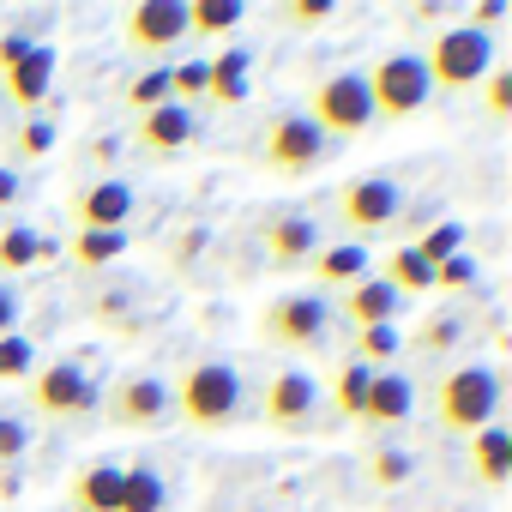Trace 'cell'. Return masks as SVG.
I'll list each match as a JSON object with an SVG mask.
<instances>
[{
  "label": "cell",
  "mask_w": 512,
  "mask_h": 512,
  "mask_svg": "<svg viewBox=\"0 0 512 512\" xmlns=\"http://www.w3.org/2000/svg\"><path fill=\"white\" fill-rule=\"evenodd\" d=\"M476 253H452V260L446 266H434V290H470L476 284Z\"/></svg>",
  "instance_id": "40"
},
{
  "label": "cell",
  "mask_w": 512,
  "mask_h": 512,
  "mask_svg": "<svg viewBox=\"0 0 512 512\" xmlns=\"http://www.w3.org/2000/svg\"><path fill=\"white\" fill-rule=\"evenodd\" d=\"M37 260H43V235L31 223H0V284H13Z\"/></svg>",
  "instance_id": "29"
},
{
  "label": "cell",
  "mask_w": 512,
  "mask_h": 512,
  "mask_svg": "<svg viewBox=\"0 0 512 512\" xmlns=\"http://www.w3.org/2000/svg\"><path fill=\"white\" fill-rule=\"evenodd\" d=\"M500 404H506V380H500L494 362H452V368H440L434 386H428V416H434V428H440V434H458V440H470L476 428L500 422Z\"/></svg>",
  "instance_id": "2"
},
{
  "label": "cell",
  "mask_w": 512,
  "mask_h": 512,
  "mask_svg": "<svg viewBox=\"0 0 512 512\" xmlns=\"http://www.w3.org/2000/svg\"><path fill=\"white\" fill-rule=\"evenodd\" d=\"M25 199V175L19 169H7V163H0V211H13Z\"/></svg>",
  "instance_id": "47"
},
{
  "label": "cell",
  "mask_w": 512,
  "mask_h": 512,
  "mask_svg": "<svg viewBox=\"0 0 512 512\" xmlns=\"http://www.w3.org/2000/svg\"><path fill=\"white\" fill-rule=\"evenodd\" d=\"M127 253V229H73L67 241V266L79 278H109V266Z\"/></svg>",
  "instance_id": "22"
},
{
  "label": "cell",
  "mask_w": 512,
  "mask_h": 512,
  "mask_svg": "<svg viewBox=\"0 0 512 512\" xmlns=\"http://www.w3.org/2000/svg\"><path fill=\"white\" fill-rule=\"evenodd\" d=\"M476 97H482V121L488 127H512V67H488Z\"/></svg>",
  "instance_id": "34"
},
{
  "label": "cell",
  "mask_w": 512,
  "mask_h": 512,
  "mask_svg": "<svg viewBox=\"0 0 512 512\" xmlns=\"http://www.w3.org/2000/svg\"><path fill=\"white\" fill-rule=\"evenodd\" d=\"M362 85H368V103H374V127L416 121V115L434 103L428 67H422V55H416V49H392V55H380V61L362 73Z\"/></svg>",
  "instance_id": "6"
},
{
  "label": "cell",
  "mask_w": 512,
  "mask_h": 512,
  "mask_svg": "<svg viewBox=\"0 0 512 512\" xmlns=\"http://www.w3.org/2000/svg\"><path fill=\"white\" fill-rule=\"evenodd\" d=\"M434 512H440V506H434Z\"/></svg>",
  "instance_id": "49"
},
{
  "label": "cell",
  "mask_w": 512,
  "mask_h": 512,
  "mask_svg": "<svg viewBox=\"0 0 512 512\" xmlns=\"http://www.w3.org/2000/svg\"><path fill=\"white\" fill-rule=\"evenodd\" d=\"M253 416H260L272 434L284 440H302L320 428V380L308 368H272L253 392Z\"/></svg>",
  "instance_id": "10"
},
{
  "label": "cell",
  "mask_w": 512,
  "mask_h": 512,
  "mask_svg": "<svg viewBox=\"0 0 512 512\" xmlns=\"http://www.w3.org/2000/svg\"><path fill=\"white\" fill-rule=\"evenodd\" d=\"M205 241H211V235H205L199 223H187V229H181V235L169 241V260H175V272H187V266L199 260V253H205Z\"/></svg>",
  "instance_id": "43"
},
{
  "label": "cell",
  "mask_w": 512,
  "mask_h": 512,
  "mask_svg": "<svg viewBox=\"0 0 512 512\" xmlns=\"http://www.w3.org/2000/svg\"><path fill=\"white\" fill-rule=\"evenodd\" d=\"M308 278H314V296H344L350 284H362L368 278V247H356V241H332V247H320L314 260L302 266Z\"/></svg>",
  "instance_id": "19"
},
{
  "label": "cell",
  "mask_w": 512,
  "mask_h": 512,
  "mask_svg": "<svg viewBox=\"0 0 512 512\" xmlns=\"http://www.w3.org/2000/svg\"><path fill=\"white\" fill-rule=\"evenodd\" d=\"M31 458V422L19 410H0V476Z\"/></svg>",
  "instance_id": "37"
},
{
  "label": "cell",
  "mask_w": 512,
  "mask_h": 512,
  "mask_svg": "<svg viewBox=\"0 0 512 512\" xmlns=\"http://www.w3.org/2000/svg\"><path fill=\"white\" fill-rule=\"evenodd\" d=\"M31 368H37V344H31L25 332L0 338V386H7V380H25Z\"/></svg>",
  "instance_id": "38"
},
{
  "label": "cell",
  "mask_w": 512,
  "mask_h": 512,
  "mask_svg": "<svg viewBox=\"0 0 512 512\" xmlns=\"http://www.w3.org/2000/svg\"><path fill=\"white\" fill-rule=\"evenodd\" d=\"M434 19H440V7H410L404 13V25H434Z\"/></svg>",
  "instance_id": "48"
},
{
  "label": "cell",
  "mask_w": 512,
  "mask_h": 512,
  "mask_svg": "<svg viewBox=\"0 0 512 512\" xmlns=\"http://www.w3.org/2000/svg\"><path fill=\"white\" fill-rule=\"evenodd\" d=\"M97 404H103L97 374L79 356H55V362H37L25 374V410L19 416H37V422H85V416H97Z\"/></svg>",
  "instance_id": "3"
},
{
  "label": "cell",
  "mask_w": 512,
  "mask_h": 512,
  "mask_svg": "<svg viewBox=\"0 0 512 512\" xmlns=\"http://www.w3.org/2000/svg\"><path fill=\"white\" fill-rule=\"evenodd\" d=\"M139 211V187L127 175H85L67 193V217L73 229H127V217Z\"/></svg>",
  "instance_id": "12"
},
{
  "label": "cell",
  "mask_w": 512,
  "mask_h": 512,
  "mask_svg": "<svg viewBox=\"0 0 512 512\" xmlns=\"http://www.w3.org/2000/svg\"><path fill=\"white\" fill-rule=\"evenodd\" d=\"M302 115H308V127L326 139V145H344V139H362V133H374V103H368V85H362V73H326L314 91H308V103H302Z\"/></svg>",
  "instance_id": "9"
},
{
  "label": "cell",
  "mask_w": 512,
  "mask_h": 512,
  "mask_svg": "<svg viewBox=\"0 0 512 512\" xmlns=\"http://www.w3.org/2000/svg\"><path fill=\"white\" fill-rule=\"evenodd\" d=\"M458 338H464V320H458L452 308H440V314H428V320L416 326L410 350H416V356H428V362H440V356H452V350H458Z\"/></svg>",
  "instance_id": "32"
},
{
  "label": "cell",
  "mask_w": 512,
  "mask_h": 512,
  "mask_svg": "<svg viewBox=\"0 0 512 512\" xmlns=\"http://www.w3.org/2000/svg\"><path fill=\"white\" fill-rule=\"evenodd\" d=\"M404 356V332L398 326H368V332H350V362H362V368H392Z\"/></svg>",
  "instance_id": "31"
},
{
  "label": "cell",
  "mask_w": 512,
  "mask_h": 512,
  "mask_svg": "<svg viewBox=\"0 0 512 512\" xmlns=\"http://www.w3.org/2000/svg\"><path fill=\"white\" fill-rule=\"evenodd\" d=\"M55 67H61V55H55L49 43H37L7 79H0V97H7L19 115H43V103H49V91H55Z\"/></svg>",
  "instance_id": "18"
},
{
  "label": "cell",
  "mask_w": 512,
  "mask_h": 512,
  "mask_svg": "<svg viewBox=\"0 0 512 512\" xmlns=\"http://www.w3.org/2000/svg\"><path fill=\"white\" fill-rule=\"evenodd\" d=\"M247 67H253L247 49L211 55V61H205V103H211V109H241V103H247Z\"/></svg>",
  "instance_id": "24"
},
{
  "label": "cell",
  "mask_w": 512,
  "mask_h": 512,
  "mask_svg": "<svg viewBox=\"0 0 512 512\" xmlns=\"http://www.w3.org/2000/svg\"><path fill=\"white\" fill-rule=\"evenodd\" d=\"M193 139H199V109H181V103H157V109H145L133 121V151L151 157V163L187 151Z\"/></svg>",
  "instance_id": "16"
},
{
  "label": "cell",
  "mask_w": 512,
  "mask_h": 512,
  "mask_svg": "<svg viewBox=\"0 0 512 512\" xmlns=\"http://www.w3.org/2000/svg\"><path fill=\"white\" fill-rule=\"evenodd\" d=\"M368 386H374V368H362V362H338L332 368V380H326V410L332 416H344V422H356V410H362V398H368Z\"/></svg>",
  "instance_id": "27"
},
{
  "label": "cell",
  "mask_w": 512,
  "mask_h": 512,
  "mask_svg": "<svg viewBox=\"0 0 512 512\" xmlns=\"http://www.w3.org/2000/svg\"><path fill=\"white\" fill-rule=\"evenodd\" d=\"M500 19H506L500 0H476V7L464 13V25H470V31H488V25H500Z\"/></svg>",
  "instance_id": "46"
},
{
  "label": "cell",
  "mask_w": 512,
  "mask_h": 512,
  "mask_svg": "<svg viewBox=\"0 0 512 512\" xmlns=\"http://www.w3.org/2000/svg\"><path fill=\"white\" fill-rule=\"evenodd\" d=\"M55 139H61V127H55L49 115H25V121L7 133V169H19V163H43V157L55 151Z\"/></svg>",
  "instance_id": "28"
},
{
  "label": "cell",
  "mask_w": 512,
  "mask_h": 512,
  "mask_svg": "<svg viewBox=\"0 0 512 512\" xmlns=\"http://www.w3.org/2000/svg\"><path fill=\"white\" fill-rule=\"evenodd\" d=\"M121 103H127L133 115H145V109H157V103H169V67H151V73H133V79L121 85Z\"/></svg>",
  "instance_id": "36"
},
{
  "label": "cell",
  "mask_w": 512,
  "mask_h": 512,
  "mask_svg": "<svg viewBox=\"0 0 512 512\" xmlns=\"http://www.w3.org/2000/svg\"><path fill=\"white\" fill-rule=\"evenodd\" d=\"M332 314H338V320H350V332H368V326H398L404 296H398L380 272H368L362 284H350L344 296H332Z\"/></svg>",
  "instance_id": "17"
},
{
  "label": "cell",
  "mask_w": 512,
  "mask_h": 512,
  "mask_svg": "<svg viewBox=\"0 0 512 512\" xmlns=\"http://www.w3.org/2000/svg\"><path fill=\"white\" fill-rule=\"evenodd\" d=\"M145 290L139 284H103V290H91L85 296V314L97 320V326H109V332H145Z\"/></svg>",
  "instance_id": "23"
},
{
  "label": "cell",
  "mask_w": 512,
  "mask_h": 512,
  "mask_svg": "<svg viewBox=\"0 0 512 512\" xmlns=\"http://www.w3.org/2000/svg\"><path fill=\"white\" fill-rule=\"evenodd\" d=\"M19 320H25V296H19V284H0V338H13Z\"/></svg>",
  "instance_id": "45"
},
{
  "label": "cell",
  "mask_w": 512,
  "mask_h": 512,
  "mask_svg": "<svg viewBox=\"0 0 512 512\" xmlns=\"http://www.w3.org/2000/svg\"><path fill=\"white\" fill-rule=\"evenodd\" d=\"M332 151H338V145H326V139L308 127L302 109H278L260 133H253V163H260L266 175H278V181L320 175V169L332 163Z\"/></svg>",
  "instance_id": "4"
},
{
  "label": "cell",
  "mask_w": 512,
  "mask_h": 512,
  "mask_svg": "<svg viewBox=\"0 0 512 512\" xmlns=\"http://www.w3.org/2000/svg\"><path fill=\"white\" fill-rule=\"evenodd\" d=\"M37 43H43V31H7V37H0V79H7V73H13Z\"/></svg>",
  "instance_id": "42"
},
{
  "label": "cell",
  "mask_w": 512,
  "mask_h": 512,
  "mask_svg": "<svg viewBox=\"0 0 512 512\" xmlns=\"http://www.w3.org/2000/svg\"><path fill=\"white\" fill-rule=\"evenodd\" d=\"M416 55H422V67H428V85L458 97V91H476V85L488 79V67H494V37H488V31H470V25L458 19V25L428 31V43H422Z\"/></svg>",
  "instance_id": "5"
},
{
  "label": "cell",
  "mask_w": 512,
  "mask_h": 512,
  "mask_svg": "<svg viewBox=\"0 0 512 512\" xmlns=\"http://www.w3.org/2000/svg\"><path fill=\"white\" fill-rule=\"evenodd\" d=\"M404 422H416V380H410L404 368H380L374 386H368V398H362V410H356V428L380 446V440H392Z\"/></svg>",
  "instance_id": "13"
},
{
  "label": "cell",
  "mask_w": 512,
  "mask_h": 512,
  "mask_svg": "<svg viewBox=\"0 0 512 512\" xmlns=\"http://www.w3.org/2000/svg\"><path fill=\"white\" fill-rule=\"evenodd\" d=\"M169 103H181V109L205 103V61H181V67H169Z\"/></svg>",
  "instance_id": "39"
},
{
  "label": "cell",
  "mask_w": 512,
  "mask_h": 512,
  "mask_svg": "<svg viewBox=\"0 0 512 512\" xmlns=\"http://www.w3.org/2000/svg\"><path fill=\"white\" fill-rule=\"evenodd\" d=\"M253 332H260L266 350H284V356H308L326 344L332 332V302L314 296V290H284L260 308V320H253Z\"/></svg>",
  "instance_id": "8"
},
{
  "label": "cell",
  "mask_w": 512,
  "mask_h": 512,
  "mask_svg": "<svg viewBox=\"0 0 512 512\" xmlns=\"http://www.w3.org/2000/svg\"><path fill=\"white\" fill-rule=\"evenodd\" d=\"M115 500H121V464L115 458H91L67 482V506L73 512H115Z\"/></svg>",
  "instance_id": "21"
},
{
  "label": "cell",
  "mask_w": 512,
  "mask_h": 512,
  "mask_svg": "<svg viewBox=\"0 0 512 512\" xmlns=\"http://www.w3.org/2000/svg\"><path fill=\"white\" fill-rule=\"evenodd\" d=\"M404 247L422 253V266H446L452 253H464V223H434V229H422V235L404 241Z\"/></svg>",
  "instance_id": "35"
},
{
  "label": "cell",
  "mask_w": 512,
  "mask_h": 512,
  "mask_svg": "<svg viewBox=\"0 0 512 512\" xmlns=\"http://www.w3.org/2000/svg\"><path fill=\"white\" fill-rule=\"evenodd\" d=\"M115 512H169V482L157 464H121V500Z\"/></svg>",
  "instance_id": "26"
},
{
  "label": "cell",
  "mask_w": 512,
  "mask_h": 512,
  "mask_svg": "<svg viewBox=\"0 0 512 512\" xmlns=\"http://www.w3.org/2000/svg\"><path fill=\"white\" fill-rule=\"evenodd\" d=\"M187 37V0H139L121 13V43L133 55H163Z\"/></svg>",
  "instance_id": "14"
},
{
  "label": "cell",
  "mask_w": 512,
  "mask_h": 512,
  "mask_svg": "<svg viewBox=\"0 0 512 512\" xmlns=\"http://www.w3.org/2000/svg\"><path fill=\"white\" fill-rule=\"evenodd\" d=\"M380 278L410 302V296H422V290H434V266H422V253L416 247H392L386 253V266H380Z\"/></svg>",
  "instance_id": "30"
},
{
  "label": "cell",
  "mask_w": 512,
  "mask_h": 512,
  "mask_svg": "<svg viewBox=\"0 0 512 512\" xmlns=\"http://www.w3.org/2000/svg\"><path fill=\"white\" fill-rule=\"evenodd\" d=\"M97 416L109 428H127V434H151L169 422V380L151 374V368H121L109 386H103V404Z\"/></svg>",
  "instance_id": "11"
},
{
  "label": "cell",
  "mask_w": 512,
  "mask_h": 512,
  "mask_svg": "<svg viewBox=\"0 0 512 512\" xmlns=\"http://www.w3.org/2000/svg\"><path fill=\"white\" fill-rule=\"evenodd\" d=\"M115 163H121V139H115V133H97V139L85 145V175H121Z\"/></svg>",
  "instance_id": "41"
},
{
  "label": "cell",
  "mask_w": 512,
  "mask_h": 512,
  "mask_svg": "<svg viewBox=\"0 0 512 512\" xmlns=\"http://www.w3.org/2000/svg\"><path fill=\"white\" fill-rule=\"evenodd\" d=\"M404 217V187L398 175H350L338 193H332V223L344 229V241L368 247L374 235H392Z\"/></svg>",
  "instance_id": "7"
},
{
  "label": "cell",
  "mask_w": 512,
  "mask_h": 512,
  "mask_svg": "<svg viewBox=\"0 0 512 512\" xmlns=\"http://www.w3.org/2000/svg\"><path fill=\"white\" fill-rule=\"evenodd\" d=\"M332 13H338L332 0H290V7H284L278 19H284V25H326Z\"/></svg>",
  "instance_id": "44"
},
{
  "label": "cell",
  "mask_w": 512,
  "mask_h": 512,
  "mask_svg": "<svg viewBox=\"0 0 512 512\" xmlns=\"http://www.w3.org/2000/svg\"><path fill=\"white\" fill-rule=\"evenodd\" d=\"M260 247L278 272H302L326 241H320V223L308 211H266L260 217Z\"/></svg>",
  "instance_id": "15"
},
{
  "label": "cell",
  "mask_w": 512,
  "mask_h": 512,
  "mask_svg": "<svg viewBox=\"0 0 512 512\" xmlns=\"http://www.w3.org/2000/svg\"><path fill=\"white\" fill-rule=\"evenodd\" d=\"M169 416L193 434H229L247 416V380L229 356H193L175 368L169 386Z\"/></svg>",
  "instance_id": "1"
},
{
  "label": "cell",
  "mask_w": 512,
  "mask_h": 512,
  "mask_svg": "<svg viewBox=\"0 0 512 512\" xmlns=\"http://www.w3.org/2000/svg\"><path fill=\"white\" fill-rule=\"evenodd\" d=\"M410 476H416V452H410V446L380 440V446L362 452V482H368L374 494H392V488H404Z\"/></svg>",
  "instance_id": "25"
},
{
  "label": "cell",
  "mask_w": 512,
  "mask_h": 512,
  "mask_svg": "<svg viewBox=\"0 0 512 512\" xmlns=\"http://www.w3.org/2000/svg\"><path fill=\"white\" fill-rule=\"evenodd\" d=\"M241 0H187V37H223L241 25Z\"/></svg>",
  "instance_id": "33"
},
{
  "label": "cell",
  "mask_w": 512,
  "mask_h": 512,
  "mask_svg": "<svg viewBox=\"0 0 512 512\" xmlns=\"http://www.w3.org/2000/svg\"><path fill=\"white\" fill-rule=\"evenodd\" d=\"M464 464H470V476H476L482 488H506V482H512V434H506V422L476 428V434L464 440Z\"/></svg>",
  "instance_id": "20"
}]
</instances>
